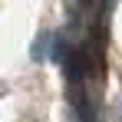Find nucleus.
I'll return each mask as SVG.
<instances>
[{
    "label": "nucleus",
    "mask_w": 122,
    "mask_h": 122,
    "mask_svg": "<svg viewBox=\"0 0 122 122\" xmlns=\"http://www.w3.org/2000/svg\"><path fill=\"white\" fill-rule=\"evenodd\" d=\"M50 53H53V33L50 30H40L36 40H33V46H30V60L43 63V60H50Z\"/></svg>",
    "instance_id": "nucleus-1"
},
{
    "label": "nucleus",
    "mask_w": 122,
    "mask_h": 122,
    "mask_svg": "<svg viewBox=\"0 0 122 122\" xmlns=\"http://www.w3.org/2000/svg\"><path fill=\"white\" fill-rule=\"evenodd\" d=\"M116 122H122V96H119V102H116Z\"/></svg>",
    "instance_id": "nucleus-2"
}]
</instances>
